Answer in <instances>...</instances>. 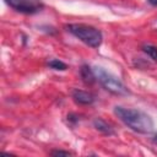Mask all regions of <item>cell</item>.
I'll return each instance as SVG.
<instances>
[{
    "instance_id": "obj_1",
    "label": "cell",
    "mask_w": 157,
    "mask_h": 157,
    "mask_svg": "<svg viewBox=\"0 0 157 157\" xmlns=\"http://www.w3.org/2000/svg\"><path fill=\"white\" fill-rule=\"evenodd\" d=\"M114 113L125 125H128L131 130L136 132L148 134L153 130V121L151 117L139 109L115 107Z\"/></svg>"
},
{
    "instance_id": "obj_2",
    "label": "cell",
    "mask_w": 157,
    "mask_h": 157,
    "mask_svg": "<svg viewBox=\"0 0 157 157\" xmlns=\"http://www.w3.org/2000/svg\"><path fill=\"white\" fill-rule=\"evenodd\" d=\"M67 31L72 33L75 37H77L80 40H82L85 44L92 47V48H98L102 43V33L99 29L82 25V23H71L66 26Z\"/></svg>"
},
{
    "instance_id": "obj_3",
    "label": "cell",
    "mask_w": 157,
    "mask_h": 157,
    "mask_svg": "<svg viewBox=\"0 0 157 157\" xmlns=\"http://www.w3.org/2000/svg\"><path fill=\"white\" fill-rule=\"evenodd\" d=\"M94 75L97 77V80L101 82V85L110 93L113 94H126L128 90L126 87L123 85V82L120 80H118L115 76H113L112 74L107 72L105 70H103L102 67H94Z\"/></svg>"
},
{
    "instance_id": "obj_4",
    "label": "cell",
    "mask_w": 157,
    "mask_h": 157,
    "mask_svg": "<svg viewBox=\"0 0 157 157\" xmlns=\"http://www.w3.org/2000/svg\"><path fill=\"white\" fill-rule=\"evenodd\" d=\"M9 6L22 13H36L40 11L42 4L37 0H5Z\"/></svg>"
},
{
    "instance_id": "obj_5",
    "label": "cell",
    "mask_w": 157,
    "mask_h": 157,
    "mask_svg": "<svg viewBox=\"0 0 157 157\" xmlns=\"http://www.w3.org/2000/svg\"><path fill=\"white\" fill-rule=\"evenodd\" d=\"M72 98L77 104H83V105L91 104L94 101V97L90 92H86L82 90H74L72 91Z\"/></svg>"
},
{
    "instance_id": "obj_6",
    "label": "cell",
    "mask_w": 157,
    "mask_h": 157,
    "mask_svg": "<svg viewBox=\"0 0 157 157\" xmlns=\"http://www.w3.org/2000/svg\"><path fill=\"white\" fill-rule=\"evenodd\" d=\"M80 75H81V78L82 81L86 83V85H92L94 83V81L97 80L96 75H94V71L88 66V65H82L81 69H80Z\"/></svg>"
},
{
    "instance_id": "obj_7",
    "label": "cell",
    "mask_w": 157,
    "mask_h": 157,
    "mask_svg": "<svg viewBox=\"0 0 157 157\" xmlns=\"http://www.w3.org/2000/svg\"><path fill=\"white\" fill-rule=\"evenodd\" d=\"M93 124H94V126H96V129L98 130V131H101V132H103V134H105V135H112L114 131H113V129H112V126L108 124V123H105L104 120H102V119H96L94 121H93Z\"/></svg>"
},
{
    "instance_id": "obj_8",
    "label": "cell",
    "mask_w": 157,
    "mask_h": 157,
    "mask_svg": "<svg viewBox=\"0 0 157 157\" xmlns=\"http://www.w3.org/2000/svg\"><path fill=\"white\" fill-rule=\"evenodd\" d=\"M142 50H144L151 59H153L155 61H157V47L151 45V44H146V45L142 47Z\"/></svg>"
},
{
    "instance_id": "obj_9",
    "label": "cell",
    "mask_w": 157,
    "mask_h": 157,
    "mask_svg": "<svg viewBox=\"0 0 157 157\" xmlns=\"http://www.w3.org/2000/svg\"><path fill=\"white\" fill-rule=\"evenodd\" d=\"M48 66H50V67L54 69V70H60V71H64V70L67 69V65H66L65 63L58 60V59H53V60H50V61L48 63Z\"/></svg>"
},
{
    "instance_id": "obj_10",
    "label": "cell",
    "mask_w": 157,
    "mask_h": 157,
    "mask_svg": "<svg viewBox=\"0 0 157 157\" xmlns=\"http://www.w3.org/2000/svg\"><path fill=\"white\" fill-rule=\"evenodd\" d=\"M50 155H53V156H70L71 153L70 152H67V151H52V153Z\"/></svg>"
},
{
    "instance_id": "obj_11",
    "label": "cell",
    "mask_w": 157,
    "mask_h": 157,
    "mask_svg": "<svg viewBox=\"0 0 157 157\" xmlns=\"http://www.w3.org/2000/svg\"><path fill=\"white\" fill-rule=\"evenodd\" d=\"M148 2L151 5H153V6H157V0H148Z\"/></svg>"
},
{
    "instance_id": "obj_12",
    "label": "cell",
    "mask_w": 157,
    "mask_h": 157,
    "mask_svg": "<svg viewBox=\"0 0 157 157\" xmlns=\"http://www.w3.org/2000/svg\"><path fill=\"white\" fill-rule=\"evenodd\" d=\"M153 142H155V144H157V134H156V135H155V137H153Z\"/></svg>"
}]
</instances>
